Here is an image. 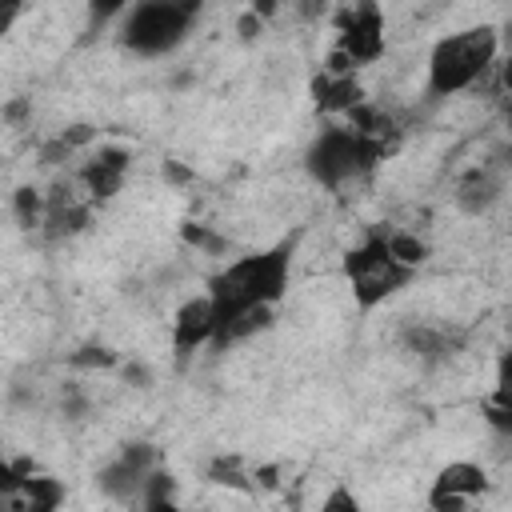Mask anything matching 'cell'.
I'll use <instances>...</instances> for the list:
<instances>
[{"mask_svg":"<svg viewBox=\"0 0 512 512\" xmlns=\"http://www.w3.org/2000/svg\"><path fill=\"white\" fill-rule=\"evenodd\" d=\"M292 256H296V236H288V240H280V244H272L264 252H248V256H236L232 264H224L204 288V296L212 304L216 332L228 320H236V316H244L252 308H276L284 300V292H288Z\"/></svg>","mask_w":512,"mask_h":512,"instance_id":"6da1fadb","label":"cell"},{"mask_svg":"<svg viewBox=\"0 0 512 512\" xmlns=\"http://www.w3.org/2000/svg\"><path fill=\"white\" fill-rule=\"evenodd\" d=\"M500 64V36L488 24L448 32L428 52V96L448 100L464 88H476Z\"/></svg>","mask_w":512,"mask_h":512,"instance_id":"7a4b0ae2","label":"cell"},{"mask_svg":"<svg viewBox=\"0 0 512 512\" xmlns=\"http://www.w3.org/2000/svg\"><path fill=\"white\" fill-rule=\"evenodd\" d=\"M380 160H384V152H380L376 144H368L364 136H356L348 124H328V128L312 140V148H308V156H304L308 176H312L320 188L340 192V196H348L352 188H360V184L372 176V168H376Z\"/></svg>","mask_w":512,"mask_h":512,"instance_id":"3957f363","label":"cell"},{"mask_svg":"<svg viewBox=\"0 0 512 512\" xmlns=\"http://www.w3.org/2000/svg\"><path fill=\"white\" fill-rule=\"evenodd\" d=\"M196 4L188 0H144L120 12V44L136 56H164L192 32Z\"/></svg>","mask_w":512,"mask_h":512,"instance_id":"277c9868","label":"cell"},{"mask_svg":"<svg viewBox=\"0 0 512 512\" xmlns=\"http://www.w3.org/2000/svg\"><path fill=\"white\" fill-rule=\"evenodd\" d=\"M412 268H404L388 244H384V232L372 228L348 256H344V280L352 288V300L368 312V308H380L384 300H392L400 288L412 284Z\"/></svg>","mask_w":512,"mask_h":512,"instance_id":"5b68a950","label":"cell"},{"mask_svg":"<svg viewBox=\"0 0 512 512\" xmlns=\"http://www.w3.org/2000/svg\"><path fill=\"white\" fill-rule=\"evenodd\" d=\"M64 484L28 460H0V512H56Z\"/></svg>","mask_w":512,"mask_h":512,"instance_id":"8992f818","label":"cell"},{"mask_svg":"<svg viewBox=\"0 0 512 512\" xmlns=\"http://www.w3.org/2000/svg\"><path fill=\"white\" fill-rule=\"evenodd\" d=\"M156 468H160V452L152 444H124V452L96 472V488L112 500H136L144 496V484Z\"/></svg>","mask_w":512,"mask_h":512,"instance_id":"52a82bcc","label":"cell"},{"mask_svg":"<svg viewBox=\"0 0 512 512\" xmlns=\"http://www.w3.org/2000/svg\"><path fill=\"white\" fill-rule=\"evenodd\" d=\"M488 492V472L476 460H452L436 472L428 488L432 512H472V504Z\"/></svg>","mask_w":512,"mask_h":512,"instance_id":"ba28073f","label":"cell"},{"mask_svg":"<svg viewBox=\"0 0 512 512\" xmlns=\"http://www.w3.org/2000/svg\"><path fill=\"white\" fill-rule=\"evenodd\" d=\"M336 52H340L352 68L376 64V60L384 56V16H380L376 4H360V8L344 12Z\"/></svg>","mask_w":512,"mask_h":512,"instance_id":"9c48e42d","label":"cell"},{"mask_svg":"<svg viewBox=\"0 0 512 512\" xmlns=\"http://www.w3.org/2000/svg\"><path fill=\"white\" fill-rule=\"evenodd\" d=\"M452 196H456L460 212L484 216V212H488L492 204H500V196H504V160H480L476 168L460 172Z\"/></svg>","mask_w":512,"mask_h":512,"instance_id":"30bf717a","label":"cell"},{"mask_svg":"<svg viewBox=\"0 0 512 512\" xmlns=\"http://www.w3.org/2000/svg\"><path fill=\"white\" fill-rule=\"evenodd\" d=\"M128 152L124 148H100L80 172H76V184L84 188V196L96 204V200H108L120 192L124 176H128Z\"/></svg>","mask_w":512,"mask_h":512,"instance_id":"8fae6325","label":"cell"},{"mask_svg":"<svg viewBox=\"0 0 512 512\" xmlns=\"http://www.w3.org/2000/svg\"><path fill=\"white\" fill-rule=\"evenodd\" d=\"M212 332H216V320H212V304H208L204 292L176 308V320H172V348H176V356H188V352L212 344Z\"/></svg>","mask_w":512,"mask_h":512,"instance_id":"7c38bea8","label":"cell"},{"mask_svg":"<svg viewBox=\"0 0 512 512\" xmlns=\"http://www.w3.org/2000/svg\"><path fill=\"white\" fill-rule=\"evenodd\" d=\"M464 344V332L460 328H448V324H408L404 328V348L428 364H440L448 360L456 348Z\"/></svg>","mask_w":512,"mask_h":512,"instance_id":"4fadbf2b","label":"cell"},{"mask_svg":"<svg viewBox=\"0 0 512 512\" xmlns=\"http://www.w3.org/2000/svg\"><path fill=\"white\" fill-rule=\"evenodd\" d=\"M312 96H316V104H320L324 112H344V116L364 100L356 76H328V72H320V76L312 80Z\"/></svg>","mask_w":512,"mask_h":512,"instance_id":"5bb4252c","label":"cell"},{"mask_svg":"<svg viewBox=\"0 0 512 512\" xmlns=\"http://www.w3.org/2000/svg\"><path fill=\"white\" fill-rule=\"evenodd\" d=\"M480 416L496 428V432H512V408H508V392H504V380L496 384L492 396L480 400Z\"/></svg>","mask_w":512,"mask_h":512,"instance_id":"9a60e30c","label":"cell"},{"mask_svg":"<svg viewBox=\"0 0 512 512\" xmlns=\"http://www.w3.org/2000/svg\"><path fill=\"white\" fill-rule=\"evenodd\" d=\"M16 220L24 228H40L44 224V196L36 188H16Z\"/></svg>","mask_w":512,"mask_h":512,"instance_id":"2e32d148","label":"cell"},{"mask_svg":"<svg viewBox=\"0 0 512 512\" xmlns=\"http://www.w3.org/2000/svg\"><path fill=\"white\" fill-rule=\"evenodd\" d=\"M316 512H364V508H360V500H356V492H352L348 484H336V488L320 500Z\"/></svg>","mask_w":512,"mask_h":512,"instance_id":"e0dca14e","label":"cell"},{"mask_svg":"<svg viewBox=\"0 0 512 512\" xmlns=\"http://www.w3.org/2000/svg\"><path fill=\"white\" fill-rule=\"evenodd\" d=\"M20 12H24L20 4H8V0H0V36H8V32H12V24L20 20Z\"/></svg>","mask_w":512,"mask_h":512,"instance_id":"ac0fdd59","label":"cell"},{"mask_svg":"<svg viewBox=\"0 0 512 512\" xmlns=\"http://www.w3.org/2000/svg\"><path fill=\"white\" fill-rule=\"evenodd\" d=\"M140 512H184L176 500H144V508Z\"/></svg>","mask_w":512,"mask_h":512,"instance_id":"d6986e66","label":"cell"}]
</instances>
